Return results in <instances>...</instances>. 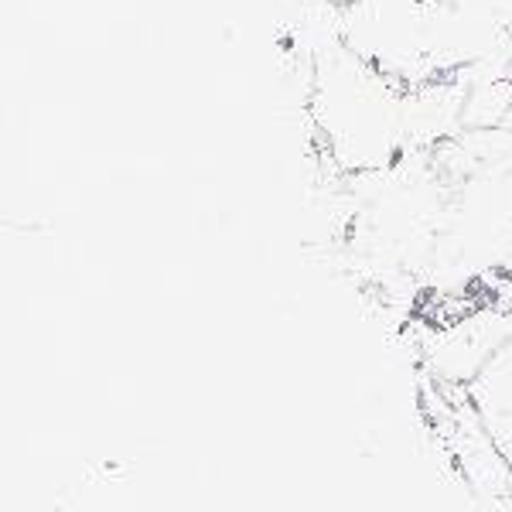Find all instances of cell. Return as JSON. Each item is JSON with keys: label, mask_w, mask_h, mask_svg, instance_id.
Here are the masks:
<instances>
[{"label": "cell", "mask_w": 512, "mask_h": 512, "mask_svg": "<svg viewBox=\"0 0 512 512\" xmlns=\"http://www.w3.org/2000/svg\"><path fill=\"white\" fill-rule=\"evenodd\" d=\"M512 106V79L482 82V86L465 89V106H461V130L502 127Z\"/></svg>", "instance_id": "cell-1"}]
</instances>
